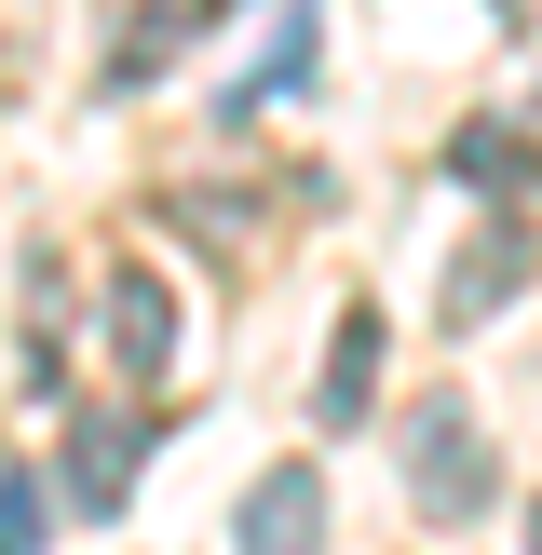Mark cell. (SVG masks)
Segmentation results:
<instances>
[{"label":"cell","mask_w":542,"mask_h":555,"mask_svg":"<svg viewBox=\"0 0 542 555\" xmlns=\"http://www.w3.org/2000/svg\"><path fill=\"white\" fill-rule=\"evenodd\" d=\"M502 14H529V0H502Z\"/></svg>","instance_id":"7c38bea8"},{"label":"cell","mask_w":542,"mask_h":555,"mask_svg":"<svg viewBox=\"0 0 542 555\" xmlns=\"http://www.w3.org/2000/svg\"><path fill=\"white\" fill-rule=\"evenodd\" d=\"M529 271H542V231H529V217H488V231L448 258V325H488Z\"/></svg>","instance_id":"3957f363"},{"label":"cell","mask_w":542,"mask_h":555,"mask_svg":"<svg viewBox=\"0 0 542 555\" xmlns=\"http://www.w3.org/2000/svg\"><path fill=\"white\" fill-rule=\"evenodd\" d=\"M136 461H150V421H136V406H95V421H68V515H122Z\"/></svg>","instance_id":"277c9868"},{"label":"cell","mask_w":542,"mask_h":555,"mask_svg":"<svg viewBox=\"0 0 542 555\" xmlns=\"http://www.w3.org/2000/svg\"><path fill=\"white\" fill-rule=\"evenodd\" d=\"M41 542V475H0V555Z\"/></svg>","instance_id":"30bf717a"},{"label":"cell","mask_w":542,"mask_h":555,"mask_svg":"<svg viewBox=\"0 0 542 555\" xmlns=\"http://www.w3.org/2000/svg\"><path fill=\"white\" fill-rule=\"evenodd\" d=\"M204 27V0H136V27H122V54H108V95H136V81L163 68V54Z\"/></svg>","instance_id":"52a82bcc"},{"label":"cell","mask_w":542,"mask_h":555,"mask_svg":"<svg viewBox=\"0 0 542 555\" xmlns=\"http://www.w3.org/2000/svg\"><path fill=\"white\" fill-rule=\"evenodd\" d=\"M448 163H461L475 190H529V135H502V122H461V135H448Z\"/></svg>","instance_id":"ba28073f"},{"label":"cell","mask_w":542,"mask_h":555,"mask_svg":"<svg viewBox=\"0 0 542 555\" xmlns=\"http://www.w3.org/2000/svg\"><path fill=\"white\" fill-rule=\"evenodd\" d=\"M312 406H325V434H366V406H379V312H366V298H352V312H339V339H325Z\"/></svg>","instance_id":"5b68a950"},{"label":"cell","mask_w":542,"mask_h":555,"mask_svg":"<svg viewBox=\"0 0 542 555\" xmlns=\"http://www.w3.org/2000/svg\"><path fill=\"white\" fill-rule=\"evenodd\" d=\"M108 366H122V379H163V366H177V285H163L150 258L108 271Z\"/></svg>","instance_id":"7a4b0ae2"},{"label":"cell","mask_w":542,"mask_h":555,"mask_svg":"<svg viewBox=\"0 0 542 555\" xmlns=\"http://www.w3.org/2000/svg\"><path fill=\"white\" fill-rule=\"evenodd\" d=\"M393 448H406V502H421L434 529H475V515L502 502V448L475 434V406H461V393L406 406V434H393Z\"/></svg>","instance_id":"6da1fadb"},{"label":"cell","mask_w":542,"mask_h":555,"mask_svg":"<svg viewBox=\"0 0 542 555\" xmlns=\"http://www.w3.org/2000/svg\"><path fill=\"white\" fill-rule=\"evenodd\" d=\"M298 68H312V14H298V0H285V41H271V68L244 81L231 108H271V95H298Z\"/></svg>","instance_id":"9c48e42d"},{"label":"cell","mask_w":542,"mask_h":555,"mask_svg":"<svg viewBox=\"0 0 542 555\" xmlns=\"http://www.w3.org/2000/svg\"><path fill=\"white\" fill-rule=\"evenodd\" d=\"M529 542H542V502H529Z\"/></svg>","instance_id":"8fae6325"},{"label":"cell","mask_w":542,"mask_h":555,"mask_svg":"<svg viewBox=\"0 0 542 555\" xmlns=\"http://www.w3.org/2000/svg\"><path fill=\"white\" fill-rule=\"evenodd\" d=\"M244 542H258V555L325 542V475H312V461H271V475L244 488Z\"/></svg>","instance_id":"8992f818"}]
</instances>
